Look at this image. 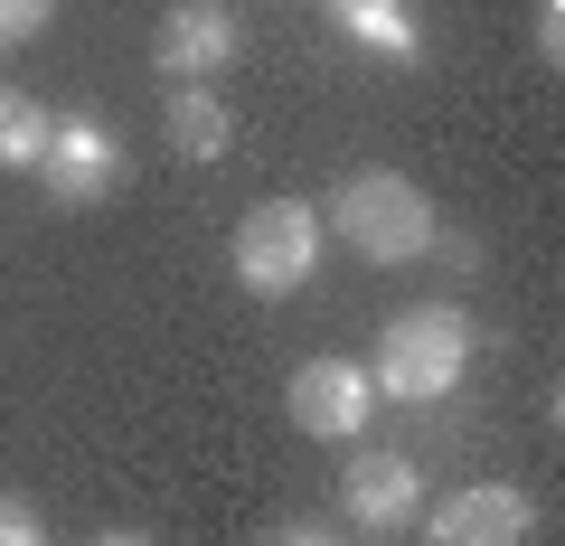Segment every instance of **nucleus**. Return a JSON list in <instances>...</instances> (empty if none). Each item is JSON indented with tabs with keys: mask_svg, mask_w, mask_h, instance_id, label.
<instances>
[{
	"mask_svg": "<svg viewBox=\"0 0 565 546\" xmlns=\"http://www.w3.org/2000/svg\"><path fill=\"white\" fill-rule=\"evenodd\" d=\"M471 311L462 302H415L396 311V321L377 330V367H367V386L396 405H444L452 386L471 377Z\"/></svg>",
	"mask_w": 565,
	"mask_h": 546,
	"instance_id": "obj_1",
	"label": "nucleus"
},
{
	"mask_svg": "<svg viewBox=\"0 0 565 546\" xmlns=\"http://www.w3.org/2000/svg\"><path fill=\"white\" fill-rule=\"evenodd\" d=\"M330 226H340V245L359 264H424V245H434V199H424L405 170H349L340 189H330Z\"/></svg>",
	"mask_w": 565,
	"mask_h": 546,
	"instance_id": "obj_2",
	"label": "nucleus"
},
{
	"mask_svg": "<svg viewBox=\"0 0 565 546\" xmlns=\"http://www.w3.org/2000/svg\"><path fill=\"white\" fill-rule=\"evenodd\" d=\"M226 264H236V283L255 292V302L302 292L311 274H321V207H302V199L245 207V226H236V245H226Z\"/></svg>",
	"mask_w": 565,
	"mask_h": 546,
	"instance_id": "obj_3",
	"label": "nucleus"
},
{
	"mask_svg": "<svg viewBox=\"0 0 565 546\" xmlns=\"http://www.w3.org/2000/svg\"><path fill=\"white\" fill-rule=\"evenodd\" d=\"M122 132L104 114H47V151H39V199L47 207H104L122 189Z\"/></svg>",
	"mask_w": 565,
	"mask_h": 546,
	"instance_id": "obj_4",
	"label": "nucleus"
},
{
	"mask_svg": "<svg viewBox=\"0 0 565 546\" xmlns=\"http://www.w3.org/2000/svg\"><path fill=\"white\" fill-rule=\"evenodd\" d=\"M424 546H527L537 537V500L519 481H462L444 500H424Z\"/></svg>",
	"mask_w": 565,
	"mask_h": 546,
	"instance_id": "obj_5",
	"label": "nucleus"
},
{
	"mask_svg": "<svg viewBox=\"0 0 565 546\" xmlns=\"http://www.w3.org/2000/svg\"><path fill=\"white\" fill-rule=\"evenodd\" d=\"M151 57H161L170 85H217L226 66L245 57V20L226 10V0H170V10H161V39H151Z\"/></svg>",
	"mask_w": 565,
	"mask_h": 546,
	"instance_id": "obj_6",
	"label": "nucleus"
},
{
	"mask_svg": "<svg viewBox=\"0 0 565 546\" xmlns=\"http://www.w3.org/2000/svg\"><path fill=\"white\" fill-rule=\"evenodd\" d=\"M367 405H377V386H367L359 358H302V367H292V386H282V415H292L311 443H359V433H367Z\"/></svg>",
	"mask_w": 565,
	"mask_h": 546,
	"instance_id": "obj_7",
	"label": "nucleus"
},
{
	"mask_svg": "<svg viewBox=\"0 0 565 546\" xmlns=\"http://www.w3.org/2000/svg\"><path fill=\"white\" fill-rule=\"evenodd\" d=\"M340 508L367 527V537H396V527L424 518V462L415 452H349L340 471Z\"/></svg>",
	"mask_w": 565,
	"mask_h": 546,
	"instance_id": "obj_8",
	"label": "nucleus"
},
{
	"mask_svg": "<svg viewBox=\"0 0 565 546\" xmlns=\"http://www.w3.org/2000/svg\"><path fill=\"white\" fill-rule=\"evenodd\" d=\"M170 151L180 161H226L236 151V114L217 85H170Z\"/></svg>",
	"mask_w": 565,
	"mask_h": 546,
	"instance_id": "obj_9",
	"label": "nucleus"
},
{
	"mask_svg": "<svg viewBox=\"0 0 565 546\" xmlns=\"http://www.w3.org/2000/svg\"><path fill=\"white\" fill-rule=\"evenodd\" d=\"M330 20H340L349 39L367 47V57H386V66H424V29H415V10H405V0H330Z\"/></svg>",
	"mask_w": 565,
	"mask_h": 546,
	"instance_id": "obj_10",
	"label": "nucleus"
},
{
	"mask_svg": "<svg viewBox=\"0 0 565 546\" xmlns=\"http://www.w3.org/2000/svg\"><path fill=\"white\" fill-rule=\"evenodd\" d=\"M47 151V104L29 85H0V170H39Z\"/></svg>",
	"mask_w": 565,
	"mask_h": 546,
	"instance_id": "obj_11",
	"label": "nucleus"
},
{
	"mask_svg": "<svg viewBox=\"0 0 565 546\" xmlns=\"http://www.w3.org/2000/svg\"><path fill=\"white\" fill-rule=\"evenodd\" d=\"M0 546H47V518H39V500L0 490Z\"/></svg>",
	"mask_w": 565,
	"mask_h": 546,
	"instance_id": "obj_12",
	"label": "nucleus"
},
{
	"mask_svg": "<svg viewBox=\"0 0 565 546\" xmlns=\"http://www.w3.org/2000/svg\"><path fill=\"white\" fill-rule=\"evenodd\" d=\"M47 20H57V0H0V47H29Z\"/></svg>",
	"mask_w": 565,
	"mask_h": 546,
	"instance_id": "obj_13",
	"label": "nucleus"
},
{
	"mask_svg": "<svg viewBox=\"0 0 565 546\" xmlns=\"http://www.w3.org/2000/svg\"><path fill=\"white\" fill-rule=\"evenodd\" d=\"M537 57H546V76L565 66V0H537Z\"/></svg>",
	"mask_w": 565,
	"mask_h": 546,
	"instance_id": "obj_14",
	"label": "nucleus"
},
{
	"mask_svg": "<svg viewBox=\"0 0 565 546\" xmlns=\"http://www.w3.org/2000/svg\"><path fill=\"white\" fill-rule=\"evenodd\" d=\"M264 546H340V537H330L321 518H274V527H264Z\"/></svg>",
	"mask_w": 565,
	"mask_h": 546,
	"instance_id": "obj_15",
	"label": "nucleus"
},
{
	"mask_svg": "<svg viewBox=\"0 0 565 546\" xmlns=\"http://www.w3.org/2000/svg\"><path fill=\"white\" fill-rule=\"evenodd\" d=\"M424 255H444L452 274H481V245H471V236H452V226H434V245H424Z\"/></svg>",
	"mask_w": 565,
	"mask_h": 546,
	"instance_id": "obj_16",
	"label": "nucleus"
},
{
	"mask_svg": "<svg viewBox=\"0 0 565 546\" xmlns=\"http://www.w3.org/2000/svg\"><path fill=\"white\" fill-rule=\"evenodd\" d=\"M85 546H151L141 527H104V537H85Z\"/></svg>",
	"mask_w": 565,
	"mask_h": 546,
	"instance_id": "obj_17",
	"label": "nucleus"
},
{
	"mask_svg": "<svg viewBox=\"0 0 565 546\" xmlns=\"http://www.w3.org/2000/svg\"><path fill=\"white\" fill-rule=\"evenodd\" d=\"M377 546H396V537H377Z\"/></svg>",
	"mask_w": 565,
	"mask_h": 546,
	"instance_id": "obj_18",
	"label": "nucleus"
}]
</instances>
